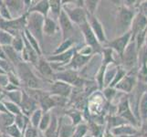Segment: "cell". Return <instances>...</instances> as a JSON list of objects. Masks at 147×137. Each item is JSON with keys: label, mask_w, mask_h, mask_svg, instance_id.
Here are the masks:
<instances>
[{"label": "cell", "mask_w": 147, "mask_h": 137, "mask_svg": "<svg viewBox=\"0 0 147 137\" xmlns=\"http://www.w3.org/2000/svg\"><path fill=\"white\" fill-rule=\"evenodd\" d=\"M66 115H68L69 117L71 120L72 124L77 126L79 124H82V111L78 109H70L68 111H66Z\"/></svg>", "instance_id": "obj_35"}, {"label": "cell", "mask_w": 147, "mask_h": 137, "mask_svg": "<svg viewBox=\"0 0 147 137\" xmlns=\"http://www.w3.org/2000/svg\"><path fill=\"white\" fill-rule=\"evenodd\" d=\"M24 36L25 38H27V40L29 42V44L31 45V47L36 50V52L38 53V55L39 57L42 56V50H41V45L38 42V40L35 38L33 35L30 33L28 29H25L24 30Z\"/></svg>", "instance_id": "obj_32"}, {"label": "cell", "mask_w": 147, "mask_h": 137, "mask_svg": "<svg viewBox=\"0 0 147 137\" xmlns=\"http://www.w3.org/2000/svg\"><path fill=\"white\" fill-rule=\"evenodd\" d=\"M23 137H39V131L29 124L24 131Z\"/></svg>", "instance_id": "obj_46"}, {"label": "cell", "mask_w": 147, "mask_h": 137, "mask_svg": "<svg viewBox=\"0 0 147 137\" xmlns=\"http://www.w3.org/2000/svg\"><path fill=\"white\" fill-rule=\"evenodd\" d=\"M136 13H137V11H135L134 8L129 7L125 5L119 7L115 18L117 37L130 32L131 23H133Z\"/></svg>", "instance_id": "obj_1"}, {"label": "cell", "mask_w": 147, "mask_h": 137, "mask_svg": "<svg viewBox=\"0 0 147 137\" xmlns=\"http://www.w3.org/2000/svg\"><path fill=\"white\" fill-rule=\"evenodd\" d=\"M19 106L21 108L22 113L28 117H30L34 111L38 109V104L37 103V101L30 97L25 90H23V97Z\"/></svg>", "instance_id": "obj_19"}, {"label": "cell", "mask_w": 147, "mask_h": 137, "mask_svg": "<svg viewBox=\"0 0 147 137\" xmlns=\"http://www.w3.org/2000/svg\"><path fill=\"white\" fill-rule=\"evenodd\" d=\"M43 111L38 108V110H36L34 113L31 114V116L29 117V124H31L33 127L35 128H38V125L40 124V121H41V118L43 116Z\"/></svg>", "instance_id": "obj_42"}, {"label": "cell", "mask_w": 147, "mask_h": 137, "mask_svg": "<svg viewBox=\"0 0 147 137\" xmlns=\"http://www.w3.org/2000/svg\"><path fill=\"white\" fill-rule=\"evenodd\" d=\"M111 134H113L115 137L119 136H123V135H136L139 133V128L135 127V126L131 125L130 124H126L123 125L118 126V127L113 128L111 130Z\"/></svg>", "instance_id": "obj_21"}, {"label": "cell", "mask_w": 147, "mask_h": 137, "mask_svg": "<svg viewBox=\"0 0 147 137\" xmlns=\"http://www.w3.org/2000/svg\"><path fill=\"white\" fill-rule=\"evenodd\" d=\"M4 95L7 98V101H10L18 105H20L23 97V90L19 89L13 91H4Z\"/></svg>", "instance_id": "obj_34"}, {"label": "cell", "mask_w": 147, "mask_h": 137, "mask_svg": "<svg viewBox=\"0 0 147 137\" xmlns=\"http://www.w3.org/2000/svg\"><path fill=\"white\" fill-rule=\"evenodd\" d=\"M88 127H89V134L92 137H102L106 131V124L105 125L99 124H96L93 121H90V124H88Z\"/></svg>", "instance_id": "obj_29"}, {"label": "cell", "mask_w": 147, "mask_h": 137, "mask_svg": "<svg viewBox=\"0 0 147 137\" xmlns=\"http://www.w3.org/2000/svg\"><path fill=\"white\" fill-rule=\"evenodd\" d=\"M9 84V79L8 75L7 73L0 74V90H5L7 86Z\"/></svg>", "instance_id": "obj_48"}, {"label": "cell", "mask_w": 147, "mask_h": 137, "mask_svg": "<svg viewBox=\"0 0 147 137\" xmlns=\"http://www.w3.org/2000/svg\"><path fill=\"white\" fill-rule=\"evenodd\" d=\"M45 17L38 13H28L27 16V28L28 31L36 38L40 45L43 44L44 33H43V26H44Z\"/></svg>", "instance_id": "obj_3"}, {"label": "cell", "mask_w": 147, "mask_h": 137, "mask_svg": "<svg viewBox=\"0 0 147 137\" xmlns=\"http://www.w3.org/2000/svg\"><path fill=\"white\" fill-rule=\"evenodd\" d=\"M139 134L147 137V120H144L141 121L139 126Z\"/></svg>", "instance_id": "obj_50"}, {"label": "cell", "mask_w": 147, "mask_h": 137, "mask_svg": "<svg viewBox=\"0 0 147 137\" xmlns=\"http://www.w3.org/2000/svg\"><path fill=\"white\" fill-rule=\"evenodd\" d=\"M54 80H60L77 89H83L88 80L80 77L79 72L72 70H62L55 72Z\"/></svg>", "instance_id": "obj_4"}, {"label": "cell", "mask_w": 147, "mask_h": 137, "mask_svg": "<svg viewBox=\"0 0 147 137\" xmlns=\"http://www.w3.org/2000/svg\"><path fill=\"white\" fill-rule=\"evenodd\" d=\"M15 116L9 113H0V129L2 130V134L7 127L14 124Z\"/></svg>", "instance_id": "obj_33"}, {"label": "cell", "mask_w": 147, "mask_h": 137, "mask_svg": "<svg viewBox=\"0 0 147 137\" xmlns=\"http://www.w3.org/2000/svg\"><path fill=\"white\" fill-rule=\"evenodd\" d=\"M92 56H85L77 51L73 56L72 59L70 60V62L68 65H66L62 70H75V72H80L89 63L90 60L92 59Z\"/></svg>", "instance_id": "obj_15"}, {"label": "cell", "mask_w": 147, "mask_h": 137, "mask_svg": "<svg viewBox=\"0 0 147 137\" xmlns=\"http://www.w3.org/2000/svg\"><path fill=\"white\" fill-rule=\"evenodd\" d=\"M126 124H129V123H127L123 118H121V116L117 114L109 115L107 119H106V128L110 131L113 130V128H116V127H118V126L123 125Z\"/></svg>", "instance_id": "obj_27"}, {"label": "cell", "mask_w": 147, "mask_h": 137, "mask_svg": "<svg viewBox=\"0 0 147 137\" xmlns=\"http://www.w3.org/2000/svg\"><path fill=\"white\" fill-rule=\"evenodd\" d=\"M2 137H10V136H8V135L6 134H2Z\"/></svg>", "instance_id": "obj_55"}, {"label": "cell", "mask_w": 147, "mask_h": 137, "mask_svg": "<svg viewBox=\"0 0 147 137\" xmlns=\"http://www.w3.org/2000/svg\"><path fill=\"white\" fill-rule=\"evenodd\" d=\"M138 12L143 14L145 18H147V1H141L138 4Z\"/></svg>", "instance_id": "obj_49"}, {"label": "cell", "mask_w": 147, "mask_h": 137, "mask_svg": "<svg viewBox=\"0 0 147 137\" xmlns=\"http://www.w3.org/2000/svg\"><path fill=\"white\" fill-rule=\"evenodd\" d=\"M16 68L20 82L25 86V88L29 90H41V82L32 70L31 64L22 61Z\"/></svg>", "instance_id": "obj_2"}, {"label": "cell", "mask_w": 147, "mask_h": 137, "mask_svg": "<svg viewBox=\"0 0 147 137\" xmlns=\"http://www.w3.org/2000/svg\"><path fill=\"white\" fill-rule=\"evenodd\" d=\"M144 83H145V84L147 85V78H146V79H145V80H144Z\"/></svg>", "instance_id": "obj_58"}, {"label": "cell", "mask_w": 147, "mask_h": 137, "mask_svg": "<svg viewBox=\"0 0 147 137\" xmlns=\"http://www.w3.org/2000/svg\"><path fill=\"white\" fill-rule=\"evenodd\" d=\"M99 5L100 1H98V0H86V1H84V9L86 10L88 15L95 16Z\"/></svg>", "instance_id": "obj_37"}, {"label": "cell", "mask_w": 147, "mask_h": 137, "mask_svg": "<svg viewBox=\"0 0 147 137\" xmlns=\"http://www.w3.org/2000/svg\"><path fill=\"white\" fill-rule=\"evenodd\" d=\"M3 134H6L10 137H23V132L15 124L7 127L3 132Z\"/></svg>", "instance_id": "obj_44"}, {"label": "cell", "mask_w": 147, "mask_h": 137, "mask_svg": "<svg viewBox=\"0 0 147 137\" xmlns=\"http://www.w3.org/2000/svg\"><path fill=\"white\" fill-rule=\"evenodd\" d=\"M0 137H2V133H1V131H0Z\"/></svg>", "instance_id": "obj_59"}, {"label": "cell", "mask_w": 147, "mask_h": 137, "mask_svg": "<svg viewBox=\"0 0 147 137\" xmlns=\"http://www.w3.org/2000/svg\"><path fill=\"white\" fill-rule=\"evenodd\" d=\"M88 15V14H87ZM88 23L90 24V28H92L93 33L95 34L96 38L99 40V42L103 46L108 42L107 38H106L105 30L102 26V24L98 19V18L96 16H90L88 15Z\"/></svg>", "instance_id": "obj_14"}, {"label": "cell", "mask_w": 147, "mask_h": 137, "mask_svg": "<svg viewBox=\"0 0 147 137\" xmlns=\"http://www.w3.org/2000/svg\"><path fill=\"white\" fill-rule=\"evenodd\" d=\"M34 66H35V68L37 69L38 73L41 75L44 79H46L47 80H54L55 72L51 64L48 61L47 58H43L42 56L39 57L37 63Z\"/></svg>", "instance_id": "obj_16"}, {"label": "cell", "mask_w": 147, "mask_h": 137, "mask_svg": "<svg viewBox=\"0 0 147 137\" xmlns=\"http://www.w3.org/2000/svg\"><path fill=\"white\" fill-rule=\"evenodd\" d=\"M14 124L24 133L25 129H26L27 126L29 124V117L24 115L23 113L17 115V116H15V123Z\"/></svg>", "instance_id": "obj_41"}, {"label": "cell", "mask_w": 147, "mask_h": 137, "mask_svg": "<svg viewBox=\"0 0 147 137\" xmlns=\"http://www.w3.org/2000/svg\"><path fill=\"white\" fill-rule=\"evenodd\" d=\"M100 91H101V93H102L104 99L107 101L109 103H113V100L116 98V96L119 93V91L115 88H111V87H105Z\"/></svg>", "instance_id": "obj_38"}, {"label": "cell", "mask_w": 147, "mask_h": 137, "mask_svg": "<svg viewBox=\"0 0 147 137\" xmlns=\"http://www.w3.org/2000/svg\"><path fill=\"white\" fill-rule=\"evenodd\" d=\"M0 95H1V91H0Z\"/></svg>", "instance_id": "obj_60"}, {"label": "cell", "mask_w": 147, "mask_h": 137, "mask_svg": "<svg viewBox=\"0 0 147 137\" xmlns=\"http://www.w3.org/2000/svg\"><path fill=\"white\" fill-rule=\"evenodd\" d=\"M134 135H123V136H119V137H134Z\"/></svg>", "instance_id": "obj_53"}, {"label": "cell", "mask_w": 147, "mask_h": 137, "mask_svg": "<svg viewBox=\"0 0 147 137\" xmlns=\"http://www.w3.org/2000/svg\"><path fill=\"white\" fill-rule=\"evenodd\" d=\"M101 61H102L101 53H95L89 63L82 70L79 72L80 77L87 80H95V76L100 68Z\"/></svg>", "instance_id": "obj_9"}, {"label": "cell", "mask_w": 147, "mask_h": 137, "mask_svg": "<svg viewBox=\"0 0 147 137\" xmlns=\"http://www.w3.org/2000/svg\"><path fill=\"white\" fill-rule=\"evenodd\" d=\"M79 28L85 40V45H87L89 47L92 48L93 49L94 53H100L103 47H102V45L99 42L97 38H96L95 34L93 33L88 21L79 26Z\"/></svg>", "instance_id": "obj_10"}, {"label": "cell", "mask_w": 147, "mask_h": 137, "mask_svg": "<svg viewBox=\"0 0 147 137\" xmlns=\"http://www.w3.org/2000/svg\"><path fill=\"white\" fill-rule=\"evenodd\" d=\"M59 30V27L58 21L51 18H45L44 20V26H43V33L45 36L52 37Z\"/></svg>", "instance_id": "obj_23"}, {"label": "cell", "mask_w": 147, "mask_h": 137, "mask_svg": "<svg viewBox=\"0 0 147 137\" xmlns=\"http://www.w3.org/2000/svg\"><path fill=\"white\" fill-rule=\"evenodd\" d=\"M139 82L138 79V69H135L128 72L123 80L115 86V89L117 90L119 92L124 93V94H131L137 86Z\"/></svg>", "instance_id": "obj_8"}, {"label": "cell", "mask_w": 147, "mask_h": 137, "mask_svg": "<svg viewBox=\"0 0 147 137\" xmlns=\"http://www.w3.org/2000/svg\"><path fill=\"white\" fill-rule=\"evenodd\" d=\"M28 13H38L43 17L48 18L49 14V1L48 0H40L36 1L35 4H32L28 9Z\"/></svg>", "instance_id": "obj_22"}, {"label": "cell", "mask_w": 147, "mask_h": 137, "mask_svg": "<svg viewBox=\"0 0 147 137\" xmlns=\"http://www.w3.org/2000/svg\"><path fill=\"white\" fill-rule=\"evenodd\" d=\"M59 137H72L76 126L72 124L71 120L68 115H64L59 118Z\"/></svg>", "instance_id": "obj_18"}, {"label": "cell", "mask_w": 147, "mask_h": 137, "mask_svg": "<svg viewBox=\"0 0 147 137\" xmlns=\"http://www.w3.org/2000/svg\"><path fill=\"white\" fill-rule=\"evenodd\" d=\"M61 11H62V1H59V0L49 1V18L58 21Z\"/></svg>", "instance_id": "obj_28"}, {"label": "cell", "mask_w": 147, "mask_h": 137, "mask_svg": "<svg viewBox=\"0 0 147 137\" xmlns=\"http://www.w3.org/2000/svg\"><path fill=\"white\" fill-rule=\"evenodd\" d=\"M0 59H7V57H6V55H5V52H4V49L1 45H0Z\"/></svg>", "instance_id": "obj_52"}, {"label": "cell", "mask_w": 147, "mask_h": 137, "mask_svg": "<svg viewBox=\"0 0 147 137\" xmlns=\"http://www.w3.org/2000/svg\"><path fill=\"white\" fill-rule=\"evenodd\" d=\"M76 45L77 44H76V42H75L74 38H68L66 40H62L61 43H60L58 47L55 49L52 55H58L60 53L66 52V51H68V50H69L70 49H72L73 47H75Z\"/></svg>", "instance_id": "obj_30"}, {"label": "cell", "mask_w": 147, "mask_h": 137, "mask_svg": "<svg viewBox=\"0 0 147 137\" xmlns=\"http://www.w3.org/2000/svg\"><path fill=\"white\" fill-rule=\"evenodd\" d=\"M134 137H145V136H143V135H141V134H136Z\"/></svg>", "instance_id": "obj_54"}, {"label": "cell", "mask_w": 147, "mask_h": 137, "mask_svg": "<svg viewBox=\"0 0 147 137\" xmlns=\"http://www.w3.org/2000/svg\"><path fill=\"white\" fill-rule=\"evenodd\" d=\"M12 47L13 49L18 51V53L21 54L22 50L24 49V38H23V32L19 35H17V36L14 37V39H13V42H12Z\"/></svg>", "instance_id": "obj_43"}, {"label": "cell", "mask_w": 147, "mask_h": 137, "mask_svg": "<svg viewBox=\"0 0 147 137\" xmlns=\"http://www.w3.org/2000/svg\"><path fill=\"white\" fill-rule=\"evenodd\" d=\"M58 24L60 29V32H61V35H62V40H66L68 38H73L74 24L71 22V20L69 18L67 14H66L63 10V8L58 19Z\"/></svg>", "instance_id": "obj_12"}, {"label": "cell", "mask_w": 147, "mask_h": 137, "mask_svg": "<svg viewBox=\"0 0 147 137\" xmlns=\"http://www.w3.org/2000/svg\"><path fill=\"white\" fill-rule=\"evenodd\" d=\"M5 108H6V111L7 113H9L13 114L14 116H17V115H19V114H22V111H21V108H20V106L12 103V101H2Z\"/></svg>", "instance_id": "obj_36"}, {"label": "cell", "mask_w": 147, "mask_h": 137, "mask_svg": "<svg viewBox=\"0 0 147 137\" xmlns=\"http://www.w3.org/2000/svg\"><path fill=\"white\" fill-rule=\"evenodd\" d=\"M51 96L53 98L56 107H65V106H67V104L69 103V99H68V98L60 97V96H57V95H51Z\"/></svg>", "instance_id": "obj_47"}, {"label": "cell", "mask_w": 147, "mask_h": 137, "mask_svg": "<svg viewBox=\"0 0 147 137\" xmlns=\"http://www.w3.org/2000/svg\"><path fill=\"white\" fill-rule=\"evenodd\" d=\"M138 113L141 121L144 120H147V90L144 91L140 99L138 106Z\"/></svg>", "instance_id": "obj_31"}, {"label": "cell", "mask_w": 147, "mask_h": 137, "mask_svg": "<svg viewBox=\"0 0 147 137\" xmlns=\"http://www.w3.org/2000/svg\"><path fill=\"white\" fill-rule=\"evenodd\" d=\"M127 70H126L124 68H123L121 66L119 65V67H118V70H117V72H116V75H115V77H114V80H113V82H111V84L109 86V87H111V88H115V86L117 85L121 80H123V78L124 77V76L127 74Z\"/></svg>", "instance_id": "obj_45"}, {"label": "cell", "mask_w": 147, "mask_h": 137, "mask_svg": "<svg viewBox=\"0 0 147 137\" xmlns=\"http://www.w3.org/2000/svg\"><path fill=\"white\" fill-rule=\"evenodd\" d=\"M51 118H52V113H50V111L43 113V116H42L41 121H40V124L38 128L39 133H44V132L49 128L50 123H51Z\"/></svg>", "instance_id": "obj_39"}, {"label": "cell", "mask_w": 147, "mask_h": 137, "mask_svg": "<svg viewBox=\"0 0 147 137\" xmlns=\"http://www.w3.org/2000/svg\"><path fill=\"white\" fill-rule=\"evenodd\" d=\"M147 29V18H145L143 14L137 11L135 17L133 20L131 26L130 32L131 34V41H134L138 34Z\"/></svg>", "instance_id": "obj_17"}, {"label": "cell", "mask_w": 147, "mask_h": 137, "mask_svg": "<svg viewBox=\"0 0 147 137\" xmlns=\"http://www.w3.org/2000/svg\"><path fill=\"white\" fill-rule=\"evenodd\" d=\"M116 106H117L116 114L121 116V118H123L130 124L139 128L141 123L138 121V119L136 118L133 110H131L130 101H129V97L127 94H125L124 96H123V97L121 98V100L119 101V103Z\"/></svg>", "instance_id": "obj_7"}, {"label": "cell", "mask_w": 147, "mask_h": 137, "mask_svg": "<svg viewBox=\"0 0 147 137\" xmlns=\"http://www.w3.org/2000/svg\"><path fill=\"white\" fill-rule=\"evenodd\" d=\"M139 53L134 41H131L126 48L123 56L120 58V66L124 68L127 72L138 69Z\"/></svg>", "instance_id": "obj_5"}, {"label": "cell", "mask_w": 147, "mask_h": 137, "mask_svg": "<svg viewBox=\"0 0 147 137\" xmlns=\"http://www.w3.org/2000/svg\"><path fill=\"white\" fill-rule=\"evenodd\" d=\"M14 39V36L6 30L0 28V45L2 47H7V46H11Z\"/></svg>", "instance_id": "obj_40"}, {"label": "cell", "mask_w": 147, "mask_h": 137, "mask_svg": "<svg viewBox=\"0 0 147 137\" xmlns=\"http://www.w3.org/2000/svg\"><path fill=\"white\" fill-rule=\"evenodd\" d=\"M73 90L74 87L68 83L60 82V80H53L52 83L50 84V89L49 92L51 95H57L60 96V97L69 99L71 97Z\"/></svg>", "instance_id": "obj_13"}, {"label": "cell", "mask_w": 147, "mask_h": 137, "mask_svg": "<svg viewBox=\"0 0 147 137\" xmlns=\"http://www.w3.org/2000/svg\"><path fill=\"white\" fill-rule=\"evenodd\" d=\"M59 118L55 113H52V118H51V123H50L49 128L44 132L43 135L45 137H59Z\"/></svg>", "instance_id": "obj_25"}, {"label": "cell", "mask_w": 147, "mask_h": 137, "mask_svg": "<svg viewBox=\"0 0 147 137\" xmlns=\"http://www.w3.org/2000/svg\"><path fill=\"white\" fill-rule=\"evenodd\" d=\"M118 67H119L118 64L111 63L108 66L107 69H106V72L104 74V82H103L104 88L109 87V86L111 84V82H113L116 72H117V70H118Z\"/></svg>", "instance_id": "obj_26"}, {"label": "cell", "mask_w": 147, "mask_h": 137, "mask_svg": "<svg viewBox=\"0 0 147 137\" xmlns=\"http://www.w3.org/2000/svg\"><path fill=\"white\" fill-rule=\"evenodd\" d=\"M84 137H92V135H90V134H86V135H85Z\"/></svg>", "instance_id": "obj_56"}, {"label": "cell", "mask_w": 147, "mask_h": 137, "mask_svg": "<svg viewBox=\"0 0 147 137\" xmlns=\"http://www.w3.org/2000/svg\"><path fill=\"white\" fill-rule=\"evenodd\" d=\"M3 49H4L5 55H6V57H7V59L9 62H11L15 67H17L20 62L23 61L21 58V54L16 51V50L13 49L12 46L3 47Z\"/></svg>", "instance_id": "obj_24"}, {"label": "cell", "mask_w": 147, "mask_h": 137, "mask_svg": "<svg viewBox=\"0 0 147 137\" xmlns=\"http://www.w3.org/2000/svg\"><path fill=\"white\" fill-rule=\"evenodd\" d=\"M102 137H115V136L111 134V132L110 130H108L107 128H106V131H105V133H104Z\"/></svg>", "instance_id": "obj_51"}, {"label": "cell", "mask_w": 147, "mask_h": 137, "mask_svg": "<svg viewBox=\"0 0 147 137\" xmlns=\"http://www.w3.org/2000/svg\"><path fill=\"white\" fill-rule=\"evenodd\" d=\"M62 8L71 22L77 26H80L88 21V15L84 7L76 6L74 1L62 2Z\"/></svg>", "instance_id": "obj_6"}, {"label": "cell", "mask_w": 147, "mask_h": 137, "mask_svg": "<svg viewBox=\"0 0 147 137\" xmlns=\"http://www.w3.org/2000/svg\"><path fill=\"white\" fill-rule=\"evenodd\" d=\"M131 41V32H128V33L121 35V36H118V37L114 38L113 39L110 40V41L106 43L103 47L111 49L116 54L118 55V57L121 58Z\"/></svg>", "instance_id": "obj_11"}, {"label": "cell", "mask_w": 147, "mask_h": 137, "mask_svg": "<svg viewBox=\"0 0 147 137\" xmlns=\"http://www.w3.org/2000/svg\"><path fill=\"white\" fill-rule=\"evenodd\" d=\"M6 6L10 12L12 18H18L24 16L26 13H24V10L27 9L25 6L24 1H15V0H9V1H4Z\"/></svg>", "instance_id": "obj_20"}, {"label": "cell", "mask_w": 147, "mask_h": 137, "mask_svg": "<svg viewBox=\"0 0 147 137\" xmlns=\"http://www.w3.org/2000/svg\"><path fill=\"white\" fill-rule=\"evenodd\" d=\"M39 137H45V136L43 135V134H41V133H39Z\"/></svg>", "instance_id": "obj_57"}]
</instances>
